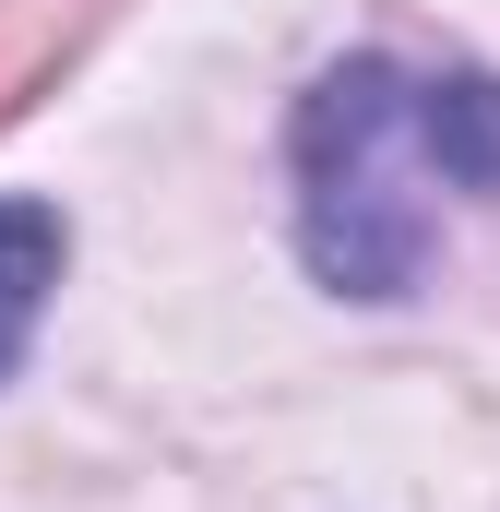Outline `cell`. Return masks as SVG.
Returning a JSON list of instances; mask_svg holds the SVG:
<instances>
[{"instance_id":"1","label":"cell","mask_w":500,"mask_h":512,"mask_svg":"<svg viewBox=\"0 0 500 512\" xmlns=\"http://www.w3.org/2000/svg\"><path fill=\"white\" fill-rule=\"evenodd\" d=\"M286 155H298V251H310V274L334 298H405L429 274V203L405 191V167L429 179V155L405 131V60L358 48V60L310 72V96L286 120Z\"/></svg>"},{"instance_id":"2","label":"cell","mask_w":500,"mask_h":512,"mask_svg":"<svg viewBox=\"0 0 500 512\" xmlns=\"http://www.w3.org/2000/svg\"><path fill=\"white\" fill-rule=\"evenodd\" d=\"M405 131L429 155V179H453L465 203H500V72H405Z\"/></svg>"},{"instance_id":"3","label":"cell","mask_w":500,"mask_h":512,"mask_svg":"<svg viewBox=\"0 0 500 512\" xmlns=\"http://www.w3.org/2000/svg\"><path fill=\"white\" fill-rule=\"evenodd\" d=\"M120 0H0V120H24L72 60H84V36L108 24Z\"/></svg>"},{"instance_id":"4","label":"cell","mask_w":500,"mask_h":512,"mask_svg":"<svg viewBox=\"0 0 500 512\" xmlns=\"http://www.w3.org/2000/svg\"><path fill=\"white\" fill-rule=\"evenodd\" d=\"M60 262H72V227H60L48 203H0V382L24 370V334H36Z\"/></svg>"}]
</instances>
